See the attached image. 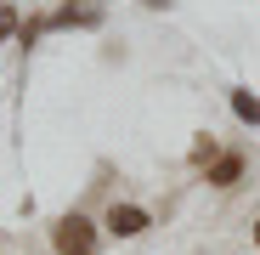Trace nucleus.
Here are the masks:
<instances>
[{
	"label": "nucleus",
	"instance_id": "1",
	"mask_svg": "<svg viewBox=\"0 0 260 255\" xmlns=\"http://www.w3.org/2000/svg\"><path fill=\"white\" fill-rule=\"evenodd\" d=\"M51 244H57V255H96V227L85 221L79 210H68L57 221V233H51Z\"/></svg>",
	"mask_w": 260,
	"mask_h": 255
},
{
	"label": "nucleus",
	"instance_id": "2",
	"mask_svg": "<svg viewBox=\"0 0 260 255\" xmlns=\"http://www.w3.org/2000/svg\"><path fill=\"white\" fill-rule=\"evenodd\" d=\"M102 227H108L113 238H142V233L153 227V216H147L142 204H119V199H113V204H108V216H102Z\"/></svg>",
	"mask_w": 260,
	"mask_h": 255
},
{
	"label": "nucleus",
	"instance_id": "3",
	"mask_svg": "<svg viewBox=\"0 0 260 255\" xmlns=\"http://www.w3.org/2000/svg\"><path fill=\"white\" fill-rule=\"evenodd\" d=\"M46 23H51V29H96V23H102V6H96V0H74V6L51 12Z\"/></svg>",
	"mask_w": 260,
	"mask_h": 255
},
{
	"label": "nucleus",
	"instance_id": "4",
	"mask_svg": "<svg viewBox=\"0 0 260 255\" xmlns=\"http://www.w3.org/2000/svg\"><path fill=\"white\" fill-rule=\"evenodd\" d=\"M204 182H209V187H238V182H243V153H221V159L204 170Z\"/></svg>",
	"mask_w": 260,
	"mask_h": 255
},
{
	"label": "nucleus",
	"instance_id": "5",
	"mask_svg": "<svg viewBox=\"0 0 260 255\" xmlns=\"http://www.w3.org/2000/svg\"><path fill=\"white\" fill-rule=\"evenodd\" d=\"M187 159H192V170H209V164H215V159H221V142H215V136H198V142H192V153H187Z\"/></svg>",
	"mask_w": 260,
	"mask_h": 255
},
{
	"label": "nucleus",
	"instance_id": "6",
	"mask_svg": "<svg viewBox=\"0 0 260 255\" xmlns=\"http://www.w3.org/2000/svg\"><path fill=\"white\" fill-rule=\"evenodd\" d=\"M232 114H238L243 125H260V97H254V91H232Z\"/></svg>",
	"mask_w": 260,
	"mask_h": 255
},
{
	"label": "nucleus",
	"instance_id": "7",
	"mask_svg": "<svg viewBox=\"0 0 260 255\" xmlns=\"http://www.w3.org/2000/svg\"><path fill=\"white\" fill-rule=\"evenodd\" d=\"M6 34H17V12L0 6V46H6Z\"/></svg>",
	"mask_w": 260,
	"mask_h": 255
},
{
	"label": "nucleus",
	"instance_id": "8",
	"mask_svg": "<svg viewBox=\"0 0 260 255\" xmlns=\"http://www.w3.org/2000/svg\"><path fill=\"white\" fill-rule=\"evenodd\" d=\"M142 6H153V12H170V6H176V0H142Z\"/></svg>",
	"mask_w": 260,
	"mask_h": 255
},
{
	"label": "nucleus",
	"instance_id": "9",
	"mask_svg": "<svg viewBox=\"0 0 260 255\" xmlns=\"http://www.w3.org/2000/svg\"><path fill=\"white\" fill-rule=\"evenodd\" d=\"M254 249H260V221H254Z\"/></svg>",
	"mask_w": 260,
	"mask_h": 255
}]
</instances>
